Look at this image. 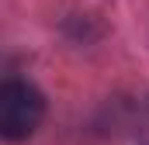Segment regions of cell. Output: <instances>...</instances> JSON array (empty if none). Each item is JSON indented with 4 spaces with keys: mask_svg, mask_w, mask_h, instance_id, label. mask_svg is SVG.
<instances>
[{
    "mask_svg": "<svg viewBox=\"0 0 149 145\" xmlns=\"http://www.w3.org/2000/svg\"><path fill=\"white\" fill-rule=\"evenodd\" d=\"M45 117V97L42 90L24 79H7L0 86V135L7 142H21L35 135Z\"/></svg>",
    "mask_w": 149,
    "mask_h": 145,
    "instance_id": "1",
    "label": "cell"
}]
</instances>
